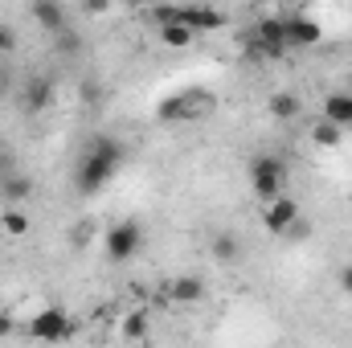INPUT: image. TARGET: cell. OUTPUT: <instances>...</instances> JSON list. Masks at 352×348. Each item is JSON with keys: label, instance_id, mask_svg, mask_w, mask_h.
Instances as JSON below:
<instances>
[{"label": "cell", "instance_id": "1", "mask_svg": "<svg viewBox=\"0 0 352 348\" xmlns=\"http://www.w3.org/2000/svg\"><path fill=\"white\" fill-rule=\"evenodd\" d=\"M123 160H127V148H123L115 135L90 140V148L82 152V160H78V168H74V188H78L82 197H94L102 184H111V176L123 168Z\"/></svg>", "mask_w": 352, "mask_h": 348}, {"label": "cell", "instance_id": "2", "mask_svg": "<svg viewBox=\"0 0 352 348\" xmlns=\"http://www.w3.org/2000/svg\"><path fill=\"white\" fill-rule=\"evenodd\" d=\"M250 188H254V197L266 201V205L278 201L283 188H287V164L278 156H254L250 160Z\"/></svg>", "mask_w": 352, "mask_h": 348}, {"label": "cell", "instance_id": "3", "mask_svg": "<svg viewBox=\"0 0 352 348\" xmlns=\"http://www.w3.org/2000/svg\"><path fill=\"white\" fill-rule=\"evenodd\" d=\"M102 250H107L111 262H131L140 250H144V226H140L135 217L115 221V226L107 230V238H102Z\"/></svg>", "mask_w": 352, "mask_h": 348}, {"label": "cell", "instance_id": "4", "mask_svg": "<svg viewBox=\"0 0 352 348\" xmlns=\"http://www.w3.org/2000/svg\"><path fill=\"white\" fill-rule=\"evenodd\" d=\"M205 111H213V98L205 94V90H176L168 94L160 107H156V119L160 123H173V119H197V115H205Z\"/></svg>", "mask_w": 352, "mask_h": 348}, {"label": "cell", "instance_id": "5", "mask_svg": "<svg viewBox=\"0 0 352 348\" xmlns=\"http://www.w3.org/2000/svg\"><path fill=\"white\" fill-rule=\"evenodd\" d=\"M25 332H29L33 340H45V345H62V340L74 336V320H70L62 307H41V312L25 324Z\"/></svg>", "mask_w": 352, "mask_h": 348}, {"label": "cell", "instance_id": "6", "mask_svg": "<svg viewBox=\"0 0 352 348\" xmlns=\"http://www.w3.org/2000/svg\"><path fill=\"white\" fill-rule=\"evenodd\" d=\"M16 102H21V111L25 115H45L54 102H58V83H54V74H29L21 90H16Z\"/></svg>", "mask_w": 352, "mask_h": 348}, {"label": "cell", "instance_id": "7", "mask_svg": "<svg viewBox=\"0 0 352 348\" xmlns=\"http://www.w3.org/2000/svg\"><path fill=\"white\" fill-rule=\"evenodd\" d=\"M176 25H184L192 37L197 33H217V29H226V12L209 8V4H180L176 8Z\"/></svg>", "mask_w": 352, "mask_h": 348}, {"label": "cell", "instance_id": "8", "mask_svg": "<svg viewBox=\"0 0 352 348\" xmlns=\"http://www.w3.org/2000/svg\"><path fill=\"white\" fill-rule=\"evenodd\" d=\"M283 37H287V50H307V45H320L324 29L316 17L295 12V17H283Z\"/></svg>", "mask_w": 352, "mask_h": 348}, {"label": "cell", "instance_id": "9", "mask_svg": "<svg viewBox=\"0 0 352 348\" xmlns=\"http://www.w3.org/2000/svg\"><path fill=\"white\" fill-rule=\"evenodd\" d=\"M29 17L41 25V33H50V37H58V33H66L70 29V12L58 4V0H33L29 4Z\"/></svg>", "mask_w": 352, "mask_h": 348}, {"label": "cell", "instance_id": "10", "mask_svg": "<svg viewBox=\"0 0 352 348\" xmlns=\"http://www.w3.org/2000/svg\"><path fill=\"white\" fill-rule=\"evenodd\" d=\"M263 226L270 234H291L295 226H299V205L291 201V197H278V201H270L263 213Z\"/></svg>", "mask_w": 352, "mask_h": 348}, {"label": "cell", "instance_id": "11", "mask_svg": "<svg viewBox=\"0 0 352 348\" xmlns=\"http://www.w3.org/2000/svg\"><path fill=\"white\" fill-rule=\"evenodd\" d=\"M209 254H213L217 266H234V262H242V238L230 234V230H217L209 238Z\"/></svg>", "mask_w": 352, "mask_h": 348}, {"label": "cell", "instance_id": "12", "mask_svg": "<svg viewBox=\"0 0 352 348\" xmlns=\"http://www.w3.org/2000/svg\"><path fill=\"white\" fill-rule=\"evenodd\" d=\"M205 295H209V287L201 274H176L168 283V299H176V303H201Z\"/></svg>", "mask_w": 352, "mask_h": 348}, {"label": "cell", "instance_id": "13", "mask_svg": "<svg viewBox=\"0 0 352 348\" xmlns=\"http://www.w3.org/2000/svg\"><path fill=\"white\" fill-rule=\"evenodd\" d=\"M324 119H328V123H336L340 131H344V127H352V94H344V90H332V94L324 98Z\"/></svg>", "mask_w": 352, "mask_h": 348}, {"label": "cell", "instance_id": "14", "mask_svg": "<svg viewBox=\"0 0 352 348\" xmlns=\"http://www.w3.org/2000/svg\"><path fill=\"white\" fill-rule=\"evenodd\" d=\"M0 197H4V205H8V209H16L21 201H29V197H33V176H29V173H12L8 180H0Z\"/></svg>", "mask_w": 352, "mask_h": 348}, {"label": "cell", "instance_id": "15", "mask_svg": "<svg viewBox=\"0 0 352 348\" xmlns=\"http://www.w3.org/2000/svg\"><path fill=\"white\" fill-rule=\"evenodd\" d=\"M266 111H270V119L291 123V119H299L303 102H299V94H291V90H274V94H270V102H266Z\"/></svg>", "mask_w": 352, "mask_h": 348}, {"label": "cell", "instance_id": "16", "mask_svg": "<svg viewBox=\"0 0 352 348\" xmlns=\"http://www.w3.org/2000/svg\"><path fill=\"white\" fill-rule=\"evenodd\" d=\"M311 144L316 148H340V140H344V131L336 127V123H328V119H320V123H311Z\"/></svg>", "mask_w": 352, "mask_h": 348}, {"label": "cell", "instance_id": "17", "mask_svg": "<svg viewBox=\"0 0 352 348\" xmlns=\"http://www.w3.org/2000/svg\"><path fill=\"white\" fill-rule=\"evenodd\" d=\"M160 41H164L168 50H188V45L197 41V37H192V33H188L184 25H164V29H160Z\"/></svg>", "mask_w": 352, "mask_h": 348}, {"label": "cell", "instance_id": "18", "mask_svg": "<svg viewBox=\"0 0 352 348\" xmlns=\"http://www.w3.org/2000/svg\"><path fill=\"white\" fill-rule=\"evenodd\" d=\"M0 230H4V234H12V238H21V234H29V217H25L21 209H4Z\"/></svg>", "mask_w": 352, "mask_h": 348}, {"label": "cell", "instance_id": "19", "mask_svg": "<svg viewBox=\"0 0 352 348\" xmlns=\"http://www.w3.org/2000/svg\"><path fill=\"white\" fill-rule=\"evenodd\" d=\"M123 336L127 340H148V312H131L123 320Z\"/></svg>", "mask_w": 352, "mask_h": 348}, {"label": "cell", "instance_id": "20", "mask_svg": "<svg viewBox=\"0 0 352 348\" xmlns=\"http://www.w3.org/2000/svg\"><path fill=\"white\" fill-rule=\"evenodd\" d=\"M54 45H58V50H62L66 58H78V54H82V37H78L74 29H66V33H58V37H54Z\"/></svg>", "mask_w": 352, "mask_h": 348}, {"label": "cell", "instance_id": "21", "mask_svg": "<svg viewBox=\"0 0 352 348\" xmlns=\"http://www.w3.org/2000/svg\"><path fill=\"white\" fill-rule=\"evenodd\" d=\"M78 98H82L87 107H98V102H102V83H98V78H82V83H78Z\"/></svg>", "mask_w": 352, "mask_h": 348}, {"label": "cell", "instance_id": "22", "mask_svg": "<svg viewBox=\"0 0 352 348\" xmlns=\"http://www.w3.org/2000/svg\"><path fill=\"white\" fill-rule=\"evenodd\" d=\"M12 173H21L16 152H12V144H0V180H8Z\"/></svg>", "mask_w": 352, "mask_h": 348}, {"label": "cell", "instance_id": "23", "mask_svg": "<svg viewBox=\"0 0 352 348\" xmlns=\"http://www.w3.org/2000/svg\"><path fill=\"white\" fill-rule=\"evenodd\" d=\"M8 54H16V33H12V25L0 21V58H8Z\"/></svg>", "mask_w": 352, "mask_h": 348}, {"label": "cell", "instance_id": "24", "mask_svg": "<svg viewBox=\"0 0 352 348\" xmlns=\"http://www.w3.org/2000/svg\"><path fill=\"white\" fill-rule=\"evenodd\" d=\"M8 94H12V66L0 62V98H8Z\"/></svg>", "mask_w": 352, "mask_h": 348}, {"label": "cell", "instance_id": "25", "mask_svg": "<svg viewBox=\"0 0 352 348\" xmlns=\"http://www.w3.org/2000/svg\"><path fill=\"white\" fill-rule=\"evenodd\" d=\"M340 291L352 295V262H349V266H340Z\"/></svg>", "mask_w": 352, "mask_h": 348}, {"label": "cell", "instance_id": "26", "mask_svg": "<svg viewBox=\"0 0 352 348\" xmlns=\"http://www.w3.org/2000/svg\"><path fill=\"white\" fill-rule=\"evenodd\" d=\"M12 328H16V324H12V316H8V312H0V340H4V336H12Z\"/></svg>", "mask_w": 352, "mask_h": 348}, {"label": "cell", "instance_id": "27", "mask_svg": "<svg viewBox=\"0 0 352 348\" xmlns=\"http://www.w3.org/2000/svg\"><path fill=\"white\" fill-rule=\"evenodd\" d=\"M344 94H352V70L344 74Z\"/></svg>", "mask_w": 352, "mask_h": 348}, {"label": "cell", "instance_id": "28", "mask_svg": "<svg viewBox=\"0 0 352 348\" xmlns=\"http://www.w3.org/2000/svg\"><path fill=\"white\" fill-rule=\"evenodd\" d=\"M349 205H352V188H349Z\"/></svg>", "mask_w": 352, "mask_h": 348}]
</instances>
